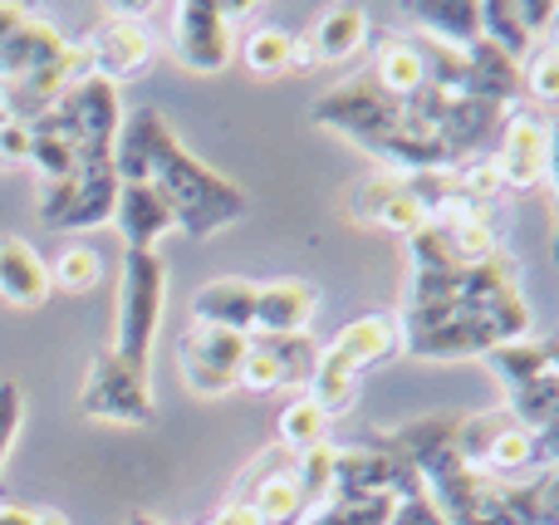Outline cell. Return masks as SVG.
Segmentation results:
<instances>
[{
    "label": "cell",
    "instance_id": "obj_26",
    "mask_svg": "<svg viewBox=\"0 0 559 525\" xmlns=\"http://www.w3.org/2000/svg\"><path fill=\"white\" fill-rule=\"evenodd\" d=\"M506 418H511L515 428H525V432H555V422H559V373L515 389Z\"/></svg>",
    "mask_w": 559,
    "mask_h": 525
},
{
    "label": "cell",
    "instance_id": "obj_40",
    "mask_svg": "<svg viewBox=\"0 0 559 525\" xmlns=\"http://www.w3.org/2000/svg\"><path fill=\"white\" fill-rule=\"evenodd\" d=\"M123 525H163V521H153V516H147V511H133V516H128Z\"/></svg>",
    "mask_w": 559,
    "mask_h": 525
},
{
    "label": "cell",
    "instance_id": "obj_13",
    "mask_svg": "<svg viewBox=\"0 0 559 525\" xmlns=\"http://www.w3.org/2000/svg\"><path fill=\"white\" fill-rule=\"evenodd\" d=\"M114 226L128 241V251H157V241H163L167 231H177L167 202L157 196V187H147V182H118Z\"/></svg>",
    "mask_w": 559,
    "mask_h": 525
},
{
    "label": "cell",
    "instance_id": "obj_34",
    "mask_svg": "<svg viewBox=\"0 0 559 525\" xmlns=\"http://www.w3.org/2000/svg\"><path fill=\"white\" fill-rule=\"evenodd\" d=\"M20 422H25V393L15 379H0V467H5L10 448L20 438Z\"/></svg>",
    "mask_w": 559,
    "mask_h": 525
},
{
    "label": "cell",
    "instance_id": "obj_17",
    "mask_svg": "<svg viewBox=\"0 0 559 525\" xmlns=\"http://www.w3.org/2000/svg\"><path fill=\"white\" fill-rule=\"evenodd\" d=\"M324 349L364 379L373 363H383V359L397 354V320L393 314H364V320H348Z\"/></svg>",
    "mask_w": 559,
    "mask_h": 525
},
{
    "label": "cell",
    "instance_id": "obj_33",
    "mask_svg": "<svg viewBox=\"0 0 559 525\" xmlns=\"http://www.w3.org/2000/svg\"><path fill=\"white\" fill-rule=\"evenodd\" d=\"M236 389H246V393H275L280 389V369H275L271 349H265L261 339L246 344V359H241V369H236Z\"/></svg>",
    "mask_w": 559,
    "mask_h": 525
},
{
    "label": "cell",
    "instance_id": "obj_38",
    "mask_svg": "<svg viewBox=\"0 0 559 525\" xmlns=\"http://www.w3.org/2000/svg\"><path fill=\"white\" fill-rule=\"evenodd\" d=\"M206 525H261V516L251 511V501H246V497H231Z\"/></svg>",
    "mask_w": 559,
    "mask_h": 525
},
{
    "label": "cell",
    "instance_id": "obj_35",
    "mask_svg": "<svg viewBox=\"0 0 559 525\" xmlns=\"http://www.w3.org/2000/svg\"><path fill=\"white\" fill-rule=\"evenodd\" d=\"M388 525H447V516L432 506L427 487H417V491H407V497H397L393 521H388Z\"/></svg>",
    "mask_w": 559,
    "mask_h": 525
},
{
    "label": "cell",
    "instance_id": "obj_39",
    "mask_svg": "<svg viewBox=\"0 0 559 525\" xmlns=\"http://www.w3.org/2000/svg\"><path fill=\"white\" fill-rule=\"evenodd\" d=\"M0 525H39V511H29V506H20V501L0 497Z\"/></svg>",
    "mask_w": 559,
    "mask_h": 525
},
{
    "label": "cell",
    "instance_id": "obj_2",
    "mask_svg": "<svg viewBox=\"0 0 559 525\" xmlns=\"http://www.w3.org/2000/svg\"><path fill=\"white\" fill-rule=\"evenodd\" d=\"M167 305V265L157 251H123V271H118V310H114V344L108 354H118L133 369L153 363L157 324H163Z\"/></svg>",
    "mask_w": 559,
    "mask_h": 525
},
{
    "label": "cell",
    "instance_id": "obj_37",
    "mask_svg": "<svg viewBox=\"0 0 559 525\" xmlns=\"http://www.w3.org/2000/svg\"><path fill=\"white\" fill-rule=\"evenodd\" d=\"M25 157H29V123L10 118V123L0 128V163H25Z\"/></svg>",
    "mask_w": 559,
    "mask_h": 525
},
{
    "label": "cell",
    "instance_id": "obj_25",
    "mask_svg": "<svg viewBox=\"0 0 559 525\" xmlns=\"http://www.w3.org/2000/svg\"><path fill=\"white\" fill-rule=\"evenodd\" d=\"M25 163L39 172V182H59V177L84 172L79 157H74V147H69V138L59 133L49 118H35V123H29V157Z\"/></svg>",
    "mask_w": 559,
    "mask_h": 525
},
{
    "label": "cell",
    "instance_id": "obj_27",
    "mask_svg": "<svg viewBox=\"0 0 559 525\" xmlns=\"http://www.w3.org/2000/svg\"><path fill=\"white\" fill-rule=\"evenodd\" d=\"M246 501H251V511L261 516V525H295L305 516L295 472H271V477H261V487H255Z\"/></svg>",
    "mask_w": 559,
    "mask_h": 525
},
{
    "label": "cell",
    "instance_id": "obj_3",
    "mask_svg": "<svg viewBox=\"0 0 559 525\" xmlns=\"http://www.w3.org/2000/svg\"><path fill=\"white\" fill-rule=\"evenodd\" d=\"M39 118H49V123L69 138L79 167H114V143H118V128H123L118 84L88 74V79H79V84H69L64 94H59V104Z\"/></svg>",
    "mask_w": 559,
    "mask_h": 525
},
{
    "label": "cell",
    "instance_id": "obj_36",
    "mask_svg": "<svg viewBox=\"0 0 559 525\" xmlns=\"http://www.w3.org/2000/svg\"><path fill=\"white\" fill-rule=\"evenodd\" d=\"M515 15H521V25L531 29L535 39H550L559 5H550V0H515Z\"/></svg>",
    "mask_w": 559,
    "mask_h": 525
},
{
    "label": "cell",
    "instance_id": "obj_18",
    "mask_svg": "<svg viewBox=\"0 0 559 525\" xmlns=\"http://www.w3.org/2000/svg\"><path fill=\"white\" fill-rule=\"evenodd\" d=\"M466 94L481 98V104H496V108H515L525 94L521 64H515L511 55H501L496 45L476 39V45L466 49Z\"/></svg>",
    "mask_w": 559,
    "mask_h": 525
},
{
    "label": "cell",
    "instance_id": "obj_12",
    "mask_svg": "<svg viewBox=\"0 0 559 525\" xmlns=\"http://www.w3.org/2000/svg\"><path fill=\"white\" fill-rule=\"evenodd\" d=\"M64 45L69 39L59 35L55 25L20 15L10 29H0V88H10V84H20V79H29L35 69H45L49 59L64 55Z\"/></svg>",
    "mask_w": 559,
    "mask_h": 525
},
{
    "label": "cell",
    "instance_id": "obj_31",
    "mask_svg": "<svg viewBox=\"0 0 559 525\" xmlns=\"http://www.w3.org/2000/svg\"><path fill=\"white\" fill-rule=\"evenodd\" d=\"M324 438H329V418L305 398V393H299V398L289 403L285 413H280V442H285V448L299 457V452L319 448Z\"/></svg>",
    "mask_w": 559,
    "mask_h": 525
},
{
    "label": "cell",
    "instance_id": "obj_30",
    "mask_svg": "<svg viewBox=\"0 0 559 525\" xmlns=\"http://www.w3.org/2000/svg\"><path fill=\"white\" fill-rule=\"evenodd\" d=\"M98 275H104V265H98V255L88 251V246H64V251L49 261V285L64 295H88L98 285Z\"/></svg>",
    "mask_w": 559,
    "mask_h": 525
},
{
    "label": "cell",
    "instance_id": "obj_1",
    "mask_svg": "<svg viewBox=\"0 0 559 525\" xmlns=\"http://www.w3.org/2000/svg\"><path fill=\"white\" fill-rule=\"evenodd\" d=\"M114 177L118 182L157 187L177 231H187L192 241H206V236L226 231V226H236L246 216L241 187L226 182L202 157L187 153L157 108H133L123 118L118 143H114Z\"/></svg>",
    "mask_w": 559,
    "mask_h": 525
},
{
    "label": "cell",
    "instance_id": "obj_41",
    "mask_svg": "<svg viewBox=\"0 0 559 525\" xmlns=\"http://www.w3.org/2000/svg\"><path fill=\"white\" fill-rule=\"evenodd\" d=\"M39 525H69V521L59 516V511H39Z\"/></svg>",
    "mask_w": 559,
    "mask_h": 525
},
{
    "label": "cell",
    "instance_id": "obj_23",
    "mask_svg": "<svg viewBox=\"0 0 559 525\" xmlns=\"http://www.w3.org/2000/svg\"><path fill=\"white\" fill-rule=\"evenodd\" d=\"M417 25L427 29L423 39H437V45L452 49H472L481 39V20H476V0H423L413 5Z\"/></svg>",
    "mask_w": 559,
    "mask_h": 525
},
{
    "label": "cell",
    "instance_id": "obj_28",
    "mask_svg": "<svg viewBox=\"0 0 559 525\" xmlns=\"http://www.w3.org/2000/svg\"><path fill=\"white\" fill-rule=\"evenodd\" d=\"M251 339H261V334H251ZM261 344L271 349V359L280 369V389H305L319 363V349H324V344H314L309 334H280V339H261Z\"/></svg>",
    "mask_w": 559,
    "mask_h": 525
},
{
    "label": "cell",
    "instance_id": "obj_22",
    "mask_svg": "<svg viewBox=\"0 0 559 525\" xmlns=\"http://www.w3.org/2000/svg\"><path fill=\"white\" fill-rule=\"evenodd\" d=\"M373 84L383 88L388 98H413L417 88L427 84V74H423V49H417V35H393L383 49H378V59H373Z\"/></svg>",
    "mask_w": 559,
    "mask_h": 525
},
{
    "label": "cell",
    "instance_id": "obj_32",
    "mask_svg": "<svg viewBox=\"0 0 559 525\" xmlns=\"http://www.w3.org/2000/svg\"><path fill=\"white\" fill-rule=\"evenodd\" d=\"M521 84H525V94H535L540 104H555L559 98V49H555V39H540V45L525 55Z\"/></svg>",
    "mask_w": 559,
    "mask_h": 525
},
{
    "label": "cell",
    "instance_id": "obj_4",
    "mask_svg": "<svg viewBox=\"0 0 559 525\" xmlns=\"http://www.w3.org/2000/svg\"><path fill=\"white\" fill-rule=\"evenodd\" d=\"M309 118H314L319 128H338V133L354 138L364 153H373L383 138L403 133V123H407L403 104L388 98L383 88L373 84V74H354V79H344L338 88H329V94L309 108Z\"/></svg>",
    "mask_w": 559,
    "mask_h": 525
},
{
    "label": "cell",
    "instance_id": "obj_20",
    "mask_svg": "<svg viewBox=\"0 0 559 525\" xmlns=\"http://www.w3.org/2000/svg\"><path fill=\"white\" fill-rule=\"evenodd\" d=\"M486 363H491V373L506 383V393H515V389H525V383H540V379H550V373H559L555 369V344L550 339H535V334L496 344V349L486 354Z\"/></svg>",
    "mask_w": 559,
    "mask_h": 525
},
{
    "label": "cell",
    "instance_id": "obj_16",
    "mask_svg": "<svg viewBox=\"0 0 559 525\" xmlns=\"http://www.w3.org/2000/svg\"><path fill=\"white\" fill-rule=\"evenodd\" d=\"M476 472H486L496 481H515L525 472H555V432H525L515 422H506Z\"/></svg>",
    "mask_w": 559,
    "mask_h": 525
},
{
    "label": "cell",
    "instance_id": "obj_8",
    "mask_svg": "<svg viewBox=\"0 0 559 525\" xmlns=\"http://www.w3.org/2000/svg\"><path fill=\"white\" fill-rule=\"evenodd\" d=\"M118 177L114 167H84L59 182H39V222L49 231H94L114 222Z\"/></svg>",
    "mask_w": 559,
    "mask_h": 525
},
{
    "label": "cell",
    "instance_id": "obj_15",
    "mask_svg": "<svg viewBox=\"0 0 559 525\" xmlns=\"http://www.w3.org/2000/svg\"><path fill=\"white\" fill-rule=\"evenodd\" d=\"M49 261L25 236H0V300L15 310H39L49 300Z\"/></svg>",
    "mask_w": 559,
    "mask_h": 525
},
{
    "label": "cell",
    "instance_id": "obj_7",
    "mask_svg": "<svg viewBox=\"0 0 559 525\" xmlns=\"http://www.w3.org/2000/svg\"><path fill=\"white\" fill-rule=\"evenodd\" d=\"M550 147H555L550 118L531 114V108H511L486 163H491L501 187H511V192H535V187L550 177Z\"/></svg>",
    "mask_w": 559,
    "mask_h": 525
},
{
    "label": "cell",
    "instance_id": "obj_10",
    "mask_svg": "<svg viewBox=\"0 0 559 525\" xmlns=\"http://www.w3.org/2000/svg\"><path fill=\"white\" fill-rule=\"evenodd\" d=\"M417 472L403 457H393L378 442H358V448H334V472H329V497L364 501V497H407L417 491Z\"/></svg>",
    "mask_w": 559,
    "mask_h": 525
},
{
    "label": "cell",
    "instance_id": "obj_29",
    "mask_svg": "<svg viewBox=\"0 0 559 525\" xmlns=\"http://www.w3.org/2000/svg\"><path fill=\"white\" fill-rule=\"evenodd\" d=\"M241 59L255 79H275V74H289V29L280 25H255L241 45Z\"/></svg>",
    "mask_w": 559,
    "mask_h": 525
},
{
    "label": "cell",
    "instance_id": "obj_5",
    "mask_svg": "<svg viewBox=\"0 0 559 525\" xmlns=\"http://www.w3.org/2000/svg\"><path fill=\"white\" fill-rule=\"evenodd\" d=\"M79 413L118 428H147L153 422V373L123 363L118 354H98L79 389Z\"/></svg>",
    "mask_w": 559,
    "mask_h": 525
},
{
    "label": "cell",
    "instance_id": "obj_24",
    "mask_svg": "<svg viewBox=\"0 0 559 525\" xmlns=\"http://www.w3.org/2000/svg\"><path fill=\"white\" fill-rule=\"evenodd\" d=\"M476 20H481V39H486V45H496L501 55H511L515 64H525V55L540 45V39L521 25L515 0H476Z\"/></svg>",
    "mask_w": 559,
    "mask_h": 525
},
{
    "label": "cell",
    "instance_id": "obj_14",
    "mask_svg": "<svg viewBox=\"0 0 559 525\" xmlns=\"http://www.w3.org/2000/svg\"><path fill=\"white\" fill-rule=\"evenodd\" d=\"M314 310H319V295H314V285H305V281L255 285V324H251V334H261V339H280V334H309Z\"/></svg>",
    "mask_w": 559,
    "mask_h": 525
},
{
    "label": "cell",
    "instance_id": "obj_6",
    "mask_svg": "<svg viewBox=\"0 0 559 525\" xmlns=\"http://www.w3.org/2000/svg\"><path fill=\"white\" fill-rule=\"evenodd\" d=\"M167 25H173V59L192 74H222L236 59L226 0H177L167 10Z\"/></svg>",
    "mask_w": 559,
    "mask_h": 525
},
{
    "label": "cell",
    "instance_id": "obj_19",
    "mask_svg": "<svg viewBox=\"0 0 559 525\" xmlns=\"http://www.w3.org/2000/svg\"><path fill=\"white\" fill-rule=\"evenodd\" d=\"M192 324L251 334L255 324V285L251 281H212L192 295Z\"/></svg>",
    "mask_w": 559,
    "mask_h": 525
},
{
    "label": "cell",
    "instance_id": "obj_21",
    "mask_svg": "<svg viewBox=\"0 0 559 525\" xmlns=\"http://www.w3.org/2000/svg\"><path fill=\"white\" fill-rule=\"evenodd\" d=\"M368 39V10L364 5H329L324 15L309 29V49H314L319 64H338V59H354Z\"/></svg>",
    "mask_w": 559,
    "mask_h": 525
},
{
    "label": "cell",
    "instance_id": "obj_11",
    "mask_svg": "<svg viewBox=\"0 0 559 525\" xmlns=\"http://www.w3.org/2000/svg\"><path fill=\"white\" fill-rule=\"evenodd\" d=\"M84 49H88L94 74L108 79V84H123V79L147 74V69H153V59H157L153 29H147L138 15H123V10H108V15L88 29Z\"/></svg>",
    "mask_w": 559,
    "mask_h": 525
},
{
    "label": "cell",
    "instance_id": "obj_9",
    "mask_svg": "<svg viewBox=\"0 0 559 525\" xmlns=\"http://www.w3.org/2000/svg\"><path fill=\"white\" fill-rule=\"evenodd\" d=\"M246 344H251V334L187 324L182 339H177V363H182L187 389L197 398H226V393H236V369L246 359Z\"/></svg>",
    "mask_w": 559,
    "mask_h": 525
}]
</instances>
